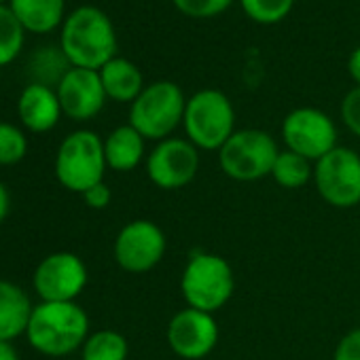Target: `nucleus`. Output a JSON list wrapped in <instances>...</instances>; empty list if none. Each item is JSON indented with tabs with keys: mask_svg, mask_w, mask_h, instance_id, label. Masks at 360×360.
Wrapping results in <instances>:
<instances>
[{
	"mask_svg": "<svg viewBox=\"0 0 360 360\" xmlns=\"http://www.w3.org/2000/svg\"><path fill=\"white\" fill-rule=\"evenodd\" d=\"M62 53L72 68L100 70L117 58L112 22L98 7H79L68 15L62 30Z\"/></svg>",
	"mask_w": 360,
	"mask_h": 360,
	"instance_id": "nucleus-1",
	"label": "nucleus"
},
{
	"mask_svg": "<svg viewBox=\"0 0 360 360\" xmlns=\"http://www.w3.org/2000/svg\"><path fill=\"white\" fill-rule=\"evenodd\" d=\"M89 318L75 301L47 303L32 309L28 322V341L47 356H66L87 341Z\"/></svg>",
	"mask_w": 360,
	"mask_h": 360,
	"instance_id": "nucleus-2",
	"label": "nucleus"
},
{
	"mask_svg": "<svg viewBox=\"0 0 360 360\" xmlns=\"http://www.w3.org/2000/svg\"><path fill=\"white\" fill-rule=\"evenodd\" d=\"M236 290L231 265L214 252H195L180 276V292L189 307L214 314L223 309Z\"/></svg>",
	"mask_w": 360,
	"mask_h": 360,
	"instance_id": "nucleus-3",
	"label": "nucleus"
},
{
	"mask_svg": "<svg viewBox=\"0 0 360 360\" xmlns=\"http://www.w3.org/2000/svg\"><path fill=\"white\" fill-rule=\"evenodd\" d=\"M187 108V98L176 83L157 81L142 89V94L131 102L129 125L144 140H165L183 123Z\"/></svg>",
	"mask_w": 360,
	"mask_h": 360,
	"instance_id": "nucleus-4",
	"label": "nucleus"
},
{
	"mask_svg": "<svg viewBox=\"0 0 360 360\" xmlns=\"http://www.w3.org/2000/svg\"><path fill=\"white\" fill-rule=\"evenodd\" d=\"M183 125L189 142L198 148L221 150L236 134L233 104L219 89H202L187 100Z\"/></svg>",
	"mask_w": 360,
	"mask_h": 360,
	"instance_id": "nucleus-5",
	"label": "nucleus"
},
{
	"mask_svg": "<svg viewBox=\"0 0 360 360\" xmlns=\"http://www.w3.org/2000/svg\"><path fill=\"white\" fill-rule=\"evenodd\" d=\"M104 142L98 134L89 129L72 131L60 146L56 157V176L60 183L75 193H85L87 189L102 183L104 169Z\"/></svg>",
	"mask_w": 360,
	"mask_h": 360,
	"instance_id": "nucleus-6",
	"label": "nucleus"
},
{
	"mask_svg": "<svg viewBox=\"0 0 360 360\" xmlns=\"http://www.w3.org/2000/svg\"><path fill=\"white\" fill-rule=\"evenodd\" d=\"M280 150L276 140L263 129H240L219 150L221 169L240 183H252L271 176Z\"/></svg>",
	"mask_w": 360,
	"mask_h": 360,
	"instance_id": "nucleus-7",
	"label": "nucleus"
},
{
	"mask_svg": "<svg viewBox=\"0 0 360 360\" xmlns=\"http://www.w3.org/2000/svg\"><path fill=\"white\" fill-rule=\"evenodd\" d=\"M318 195L333 208H354L360 204V155L347 146H335L314 165Z\"/></svg>",
	"mask_w": 360,
	"mask_h": 360,
	"instance_id": "nucleus-8",
	"label": "nucleus"
},
{
	"mask_svg": "<svg viewBox=\"0 0 360 360\" xmlns=\"http://www.w3.org/2000/svg\"><path fill=\"white\" fill-rule=\"evenodd\" d=\"M282 140L288 150L316 163L337 146V127L320 108L303 106L284 117Z\"/></svg>",
	"mask_w": 360,
	"mask_h": 360,
	"instance_id": "nucleus-9",
	"label": "nucleus"
},
{
	"mask_svg": "<svg viewBox=\"0 0 360 360\" xmlns=\"http://www.w3.org/2000/svg\"><path fill=\"white\" fill-rule=\"evenodd\" d=\"M200 169V150L185 138H165L146 157L150 183L163 191L187 187Z\"/></svg>",
	"mask_w": 360,
	"mask_h": 360,
	"instance_id": "nucleus-10",
	"label": "nucleus"
},
{
	"mask_svg": "<svg viewBox=\"0 0 360 360\" xmlns=\"http://www.w3.org/2000/svg\"><path fill=\"white\" fill-rule=\"evenodd\" d=\"M167 248L165 233L146 219L127 223L115 240V261L129 274H146L161 263Z\"/></svg>",
	"mask_w": 360,
	"mask_h": 360,
	"instance_id": "nucleus-11",
	"label": "nucleus"
},
{
	"mask_svg": "<svg viewBox=\"0 0 360 360\" xmlns=\"http://www.w3.org/2000/svg\"><path fill=\"white\" fill-rule=\"evenodd\" d=\"M219 324L214 314L200 311L193 307L180 309L167 322V345L172 352L185 360L206 358L219 343Z\"/></svg>",
	"mask_w": 360,
	"mask_h": 360,
	"instance_id": "nucleus-12",
	"label": "nucleus"
},
{
	"mask_svg": "<svg viewBox=\"0 0 360 360\" xmlns=\"http://www.w3.org/2000/svg\"><path fill=\"white\" fill-rule=\"evenodd\" d=\"M87 284V267L72 252L49 255L34 271V288L47 303L75 301Z\"/></svg>",
	"mask_w": 360,
	"mask_h": 360,
	"instance_id": "nucleus-13",
	"label": "nucleus"
},
{
	"mask_svg": "<svg viewBox=\"0 0 360 360\" xmlns=\"http://www.w3.org/2000/svg\"><path fill=\"white\" fill-rule=\"evenodd\" d=\"M58 98L62 104V112L70 119L87 121L96 117L106 102L100 72L87 68H70L58 83Z\"/></svg>",
	"mask_w": 360,
	"mask_h": 360,
	"instance_id": "nucleus-14",
	"label": "nucleus"
},
{
	"mask_svg": "<svg viewBox=\"0 0 360 360\" xmlns=\"http://www.w3.org/2000/svg\"><path fill=\"white\" fill-rule=\"evenodd\" d=\"M62 115V104L58 94L49 85L32 83L22 91L20 98V119L32 131H49L56 127Z\"/></svg>",
	"mask_w": 360,
	"mask_h": 360,
	"instance_id": "nucleus-15",
	"label": "nucleus"
},
{
	"mask_svg": "<svg viewBox=\"0 0 360 360\" xmlns=\"http://www.w3.org/2000/svg\"><path fill=\"white\" fill-rule=\"evenodd\" d=\"M32 309L28 295L20 286L0 280V341H11L28 330Z\"/></svg>",
	"mask_w": 360,
	"mask_h": 360,
	"instance_id": "nucleus-16",
	"label": "nucleus"
},
{
	"mask_svg": "<svg viewBox=\"0 0 360 360\" xmlns=\"http://www.w3.org/2000/svg\"><path fill=\"white\" fill-rule=\"evenodd\" d=\"M98 72H100L106 98H112L115 102H134L144 89L142 72L138 70L136 64H131L125 58H112Z\"/></svg>",
	"mask_w": 360,
	"mask_h": 360,
	"instance_id": "nucleus-17",
	"label": "nucleus"
},
{
	"mask_svg": "<svg viewBox=\"0 0 360 360\" xmlns=\"http://www.w3.org/2000/svg\"><path fill=\"white\" fill-rule=\"evenodd\" d=\"M104 157L106 165L115 172H129L144 157V138L129 123L121 125L104 140Z\"/></svg>",
	"mask_w": 360,
	"mask_h": 360,
	"instance_id": "nucleus-18",
	"label": "nucleus"
},
{
	"mask_svg": "<svg viewBox=\"0 0 360 360\" xmlns=\"http://www.w3.org/2000/svg\"><path fill=\"white\" fill-rule=\"evenodd\" d=\"M11 11L24 30L45 34L60 26L64 15V0H11Z\"/></svg>",
	"mask_w": 360,
	"mask_h": 360,
	"instance_id": "nucleus-19",
	"label": "nucleus"
},
{
	"mask_svg": "<svg viewBox=\"0 0 360 360\" xmlns=\"http://www.w3.org/2000/svg\"><path fill=\"white\" fill-rule=\"evenodd\" d=\"M271 176L284 189H301L314 178V167H311L309 159L286 148V150H280V155L274 163Z\"/></svg>",
	"mask_w": 360,
	"mask_h": 360,
	"instance_id": "nucleus-20",
	"label": "nucleus"
},
{
	"mask_svg": "<svg viewBox=\"0 0 360 360\" xmlns=\"http://www.w3.org/2000/svg\"><path fill=\"white\" fill-rule=\"evenodd\" d=\"M127 341L117 330H98L83 343V360H127Z\"/></svg>",
	"mask_w": 360,
	"mask_h": 360,
	"instance_id": "nucleus-21",
	"label": "nucleus"
},
{
	"mask_svg": "<svg viewBox=\"0 0 360 360\" xmlns=\"http://www.w3.org/2000/svg\"><path fill=\"white\" fill-rule=\"evenodd\" d=\"M24 45V26L11 11V7L0 5V66L18 58Z\"/></svg>",
	"mask_w": 360,
	"mask_h": 360,
	"instance_id": "nucleus-22",
	"label": "nucleus"
},
{
	"mask_svg": "<svg viewBox=\"0 0 360 360\" xmlns=\"http://www.w3.org/2000/svg\"><path fill=\"white\" fill-rule=\"evenodd\" d=\"M244 13L257 24H278L286 20L295 7V0H240Z\"/></svg>",
	"mask_w": 360,
	"mask_h": 360,
	"instance_id": "nucleus-23",
	"label": "nucleus"
},
{
	"mask_svg": "<svg viewBox=\"0 0 360 360\" xmlns=\"http://www.w3.org/2000/svg\"><path fill=\"white\" fill-rule=\"evenodd\" d=\"M28 150V140L22 129L11 123H0V163L13 165L24 159Z\"/></svg>",
	"mask_w": 360,
	"mask_h": 360,
	"instance_id": "nucleus-24",
	"label": "nucleus"
},
{
	"mask_svg": "<svg viewBox=\"0 0 360 360\" xmlns=\"http://www.w3.org/2000/svg\"><path fill=\"white\" fill-rule=\"evenodd\" d=\"M172 3L187 18L210 20V18L225 13L233 5V0H172Z\"/></svg>",
	"mask_w": 360,
	"mask_h": 360,
	"instance_id": "nucleus-25",
	"label": "nucleus"
},
{
	"mask_svg": "<svg viewBox=\"0 0 360 360\" xmlns=\"http://www.w3.org/2000/svg\"><path fill=\"white\" fill-rule=\"evenodd\" d=\"M341 119L345 127L360 138V87H354L345 94L341 102Z\"/></svg>",
	"mask_w": 360,
	"mask_h": 360,
	"instance_id": "nucleus-26",
	"label": "nucleus"
},
{
	"mask_svg": "<svg viewBox=\"0 0 360 360\" xmlns=\"http://www.w3.org/2000/svg\"><path fill=\"white\" fill-rule=\"evenodd\" d=\"M333 360H360V326L341 337L335 347Z\"/></svg>",
	"mask_w": 360,
	"mask_h": 360,
	"instance_id": "nucleus-27",
	"label": "nucleus"
},
{
	"mask_svg": "<svg viewBox=\"0 0 360 360\" xmlns=\"http://www.w3.org/2000/svg\"><path fill=\"white\" fill-rule=\"evenodd\" d=\"M83 200H85V204H87L89 208H94V210H104V208L110 204L112 193H110L108 185L102 180V183H98L96 187L87 189V191L83 193Z\"/></svg>",
	"mask_w": 360,
	"mask_h": 360,
	"instance_id": "nucleus-28",
	"label": "nucleus"
},
{
	"mask_svg": "<svg viewBox=\"0 0 360 360\" xmlns=\"http://www.w3.org/2000/svg\"><path fill=\"white\" fill-rule=\"evenodd\" d=\"M347 70H349V77L354 79L356 87H360V47H356L347 60Z\"/></svg>",
	"mask_w": 360,
	"mask_h": 360,
	"instance_id": "nucleus-29",
	"label": "nucleus"
},
{
	"mask_svg": "<svg viewBox=\"0 0 360 360\" xmlns=\"http://www.w3.org/2000/svg\"><path fill=\"white\" fill-rule=\"evenodd\" d=\"M0 360H20L15 347L9 341H0Z\"/></svg>",
	"mask_w": 360,
	"mask_h": 360,
	"instance_id": "nucleus-30",
	"label": "nucleus"
},
{
	"mask_svg": "<svg viewBox=\"0 0 360 360\" xmlns=\"http://www.w3.org/2000/svg\"><path fill=\"white\" fill-rule=\"evenodd\" d=\"M7 214H9V193H7L5 185L0 183V223L5 221Z\"/></svg>",
	"mask_w": 360,
	"mask_h": 360,
	"instance_id": "nucleus-31",
	"label": "nucleus"
},
{
	"mask_svg": "<svg viewBox=\"0 0 360 360\" xmlns=\"http://www.w3.org/2000/svg\"><path fill=\"white\" fill-rule=\"evenodd\" d=\"M3 3H5V0H0V5H3Z\"/></svg>",
	"mask_w": 360,
	"mask_h": 360,
	"instance_id": "nucleus-32",
	"label": "nucleus"
}]
</instances>
